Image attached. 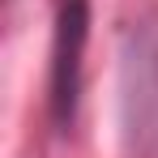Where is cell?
I'll return each instance as SVG.
<instances>
[{
	"label": "cell",
	"instance_id": "cell-1",
	"mask_svg": "<svg viewBox=\"0 0 158 158\" xmlns=\"http://www.w3.org/2000/svg\"><path fill=\"white\" fill-rule=\"evenodd\" d=\"M120 115L128 158H158V22H137L120 52Z\"/></svg>",
	"mask_w": 158,
	"mask_h": 158
},
{
	"label": "cell",
	"instance_id": "cell-2",
	"mask_svg": "<svg viewBox=\"0 0 158 158\" xmlns=\"http://www.w3.org/2000/svg\"><path fill=\"white\" fill-rule=\"evenodd\" d=\"M90 34V0H60L56 9V43H52V120L69 128L81 98V52Z\"/></svg>",
	"mask_w": 158,
	"mask_h": 158
}]
</instances>
